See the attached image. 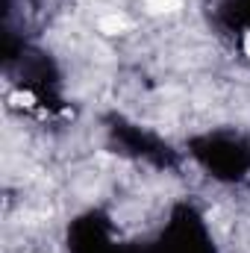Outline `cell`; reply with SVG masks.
<instances>
[{"mask_svg":"<svg viewBox=\"0 0 250 253\" xmlns=\"http://www.w3.org/2000/svg\"><path fill=\"white\" fill-rule=\"evenodd\" d=\"M180 3L183 0H147V9L150 12H174V9H180Z\"/></svg>","mask_w":250,"mask_h":253,"instance_id":"2","label":"cell"},{"mask_svg":"<svg viewBox=\"0 0 250 253\" xmlns=\"http://www.w3.org/2000/svg\"><path fill=\"white\" fill-rule=\"evenodd\" d=\"M97 27H100V33H106V36H118V33L129 30V18L121 15V12H112V15H103V18L97 21Z\"/></svg>","mask_w":250,"mask_h":253,"instance_id":"1","label":"cell"},{"mask_svg":"<svg viewBox=\"0 0 250 253\" xmlns=\"http://www.w3.org/2000/svg\"><path fill=\"white\" fill-rule=\"evenodd\" d=\"M245 50H248V56H250V33H248V39H245Z\"/></svg>","mask_w":250,"mask_h":253,"instance_id":"3","label":"cell"}]
</instances>
